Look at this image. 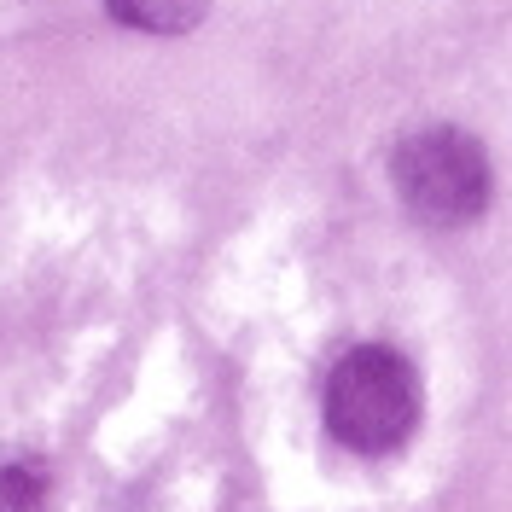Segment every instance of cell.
Returning <instances> with one entry per match:
<instances>
[{"instance_id": "1", "label": "cell", "mask_w": 512, "mask_h": 512, "mask_svg": "<svg viewBox=\"0 0 512 512\" xmlns=\"http://www.w3.org/2000/svg\"><path fill=\"white\" fill-rule=\"evenodd\" d=\"M326 425L355 454H390L419 425V379L396 350H350L326 379Z\"/></svg>"}, {"instance_id": "2", "label": "cell", "mask_w": 512, "mask_h": 512, "mask_svg": "<svg viewBox=\"0 0 512 512\" xmlns=\"http://www.w3.org/2000/svg\"><path fill=\"white\" fill-rule=\"evenodd\" d=\"M396 192L431 227H460L489 204V158L466 128H425L396 146Z\"/></svg>"}, {"instance_id": "3", "label": "cell", "mask_w": 512, "mask_h": 512, "mask_svg": "<svg viewBox=\"0 0 512 512\" xmlns=\"http://www.w3.org/2000/svg\"><path fill=\"white\" fill-rule=\"evenodd\" d=\"M210 0H105V12L128 24V30L146 35H187L198 18H204Z\"/></svg>"}, {"instance_id": "4", "label": "cell", "mask_w": 512, "mask_h": 512, "mask_svg": "<svg viewBox=\"0 0 512 512\" xmlns=\"http://www.w3.org/2000/svg\"><path fill=\"white\" fill-rule=\"evenodd\" d=\"M0 512H47V466L0 460Z\"/></svg>"}]
</instances>
